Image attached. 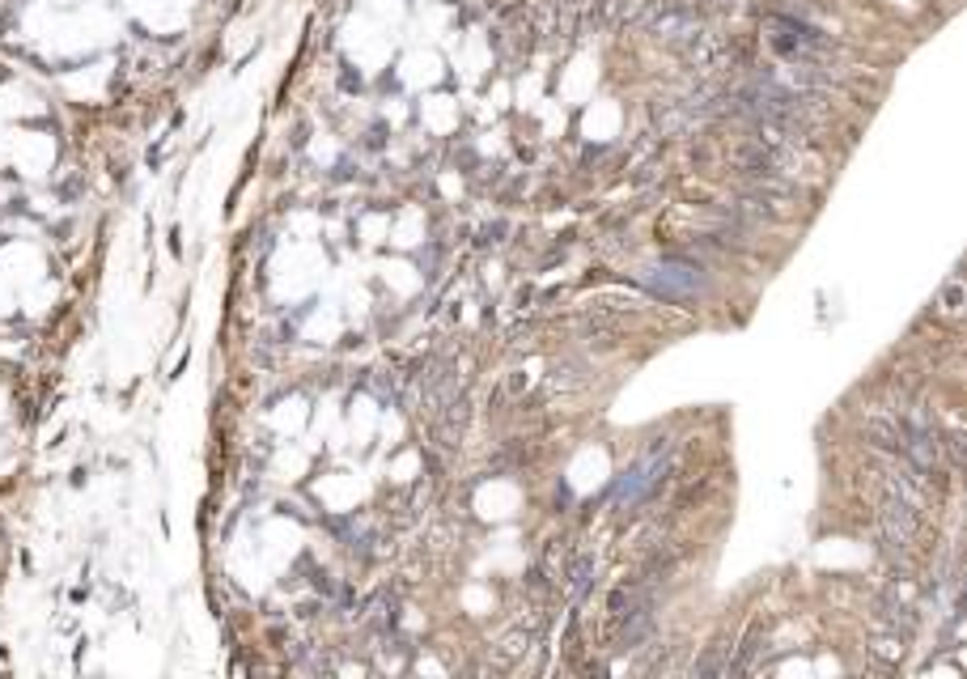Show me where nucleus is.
Returning a JSON list of instances; mask_svg holds the SVG:
<instances>
[{"label":"nucleus","mask_w":967,"mask_h":679,"mask_svg":"<svg viewBox=\"0 0 967 679\" xmlns=\"http://www.w3.org/2000/svg\"><path fill=\"white\" fill-rule=\"evenodd\" d=\"M649 285L662 297H692L704 289V272L696 264H683V259H666L658 268H649Z\"/></svg>","instance_id":"obj_1"},{"label":"nucleus","mask_w":967,"mask_h":679,"mask_svg":"<svg viewBox=\"0 0 967 679\" xmlns=\"http://www.w3.org/2000/svg\"><path fill=\"white\" fill-rule=\"evenodd\" d=\"M959 297H963V293H959V285H950V289H947V311H959Z\"/></svg>","instance_id":"obj_2"}]
</instances>
